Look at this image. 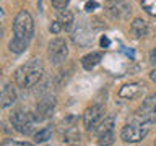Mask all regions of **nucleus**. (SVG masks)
<instances>
[{"mask_svg": "<svg viewBox=\"0 0 156 146\" xmlns=\"http://www.w3.org/2000/svg\"><path fill=\"white\" fill-rule=\"evenodd\" d=\"M34 36V21L29 12L21 10L13 19V37L8 42V50L12 54H23L31 44Z\"/></svg>", "mask_w": 156, "mask_h": 146, "instance_id": "f257e3e1", "label": "nucleus"}, {"mask_svg": "<svg viewBox=\"0 0 156 146\" xmlns=\"http://www.w3.org/2000/svg\"><path fill=\"white\" fill-rule=\"evenodd\" d=\"M44 76V63L41 58L33 57L29 58L26 63H23L21 67L16 68L15 71V83L18 88L23 89H29L34 88Z\"/></svg>", "mask_w": 156, "mask_h": 146, "instance_id": "f03ea898", "label": "nucleus"}, {"mask_svg": "<svg viewBox=\"0 0 156 146\" xmlns=\"http://www.w3.org/2000/svg\"><path fill=\"white\" fill-rule=\"evenodd\" d=\"M10 122H12V127L18 133H21L24 136L33 135L34 131V125H36V119H34L33 114L23 110V109H16L10 114Z\"/></svg>", "mask_w": 156, "mask_h": 146, "instance_id": "7ed1b4c3", "label": "nucleus"}, {"mask_svg": "<svg viewBox=\"0 0 156 146\" xmlns=\"http://www.w3.org/2000/svg\"><path fill=\"white\" fill-rule=\"evenodd\" d=\"M55 106H57V97L47 92L46 96L39 97V102L34 107V119L36 122H44V120H49L51 117L54 115V110H55Z\"/></svg>", "mask_w": 156, "mask_h": 146, "instance_id": "20e7f679", "label": "nucleus"}, {"mask_svg": "<svg viewBox=\"0 0 156 146\" xmlns=\"http://www.w3.org/2000/svg\"><path fill=\"white\" fill-rule=\"evenodd\" d=\"M136 122L145 125H153L156 122V92L146 96L136 110Z\"/></svg>", "mask_w": 156, "mask_h": 146, "instance_id": "39448f33", "label": "nucleus"}, {"mask_svg": "<svg viewBox=\"0 0 156 146\" xmlns=\"http://www.w3.org/2000/svg\"><path fill=\"white\" fill-rule=\"evenodd\" d=\"M148 135V125L141 123V122H133V123H127L120 130V140L124 143H140L145 136Z\"/></svg>", "mask_w": 156, "mask_h": 146, "instance_id": "423d86ee", "label": "nucleus"}, {"mask_svg": "<svg viewBox=\"0 0 156 146\" xmlns=\"http://www.w3.org/2000/svg\"><path fill=\"white\" fill-rule=\"evenodd\" d=\"M47 55H49V60L52 62V65H62L65 62V58L68 55V47H67V42L65 39L62 37H54L51 42H49V47H47Z\"/></svg>", "mask_w": 156, "mask_h": 146, "instance_id": "0eeeda50", "label": "nucleus"}, {"mask_svg": "<svg viewBox=\"0 0 156 146\" xmlns=\"http://www.w3.org/2000/svg\"><path fill=\"white\" fill-rule=\"evenodd\" d=\"M102 119H104V106L93 104L83 114V127L86 131H94L98 125L102 122Z\"/></svg>", "mask_w": 156, "mask_h": 146, "instance_id": "6e6552de", "label": "nucleus"}, {"mask_svg": "<svg viewBox=\"0 0 156 146\" xmlns=\"http://www.w3.org/2000/svg\"><path fill=\"white\" fill-rule=\"evenodd\" d=\"M106 10L112 18H120V19L129 18L132 13L129 0H106Z\"/></svg>", "mask_w": 156, "mask_h": 146, "instance_id": "1a4fd4ad", "label": "nucleus"}, {"mask_svg": "<svg viewBox=\"0 0 156 146\" xmlns=\"http://www.w3.org/2000/svg\"><path fill=\"white\" fill-rule=\"evenodd\" d=\"M18 99L16 89L13 85H7L5 88H2L0 91V109H7V107L13 106Z\"/></svg>", "mask_w": 156, "mask_h": 146, "instance_id": "9d476101", "label": "nucleus"}, {"mask_svg": "<svg viewBox=\"0 0 156 146\" xmlns=\"http://www.w3.org/2000/svg\"><path fill=\"white\" fill-rule=\"evenodd\" d=\"M141 85L140 83H129V85H124L119 89V97L122 99H135L136 96L141 92Z\"/></svg>", "mask_w": 156, "mask_h": 146, "instance_id": "9b49d317", "label": "nucleus"}, {"mask_svg": "<svg viewBox=\"0 0 156 146\" xmlns=\"http://www.w3.org/2000/svg\"><path fill=\"white\" fill-rule=\"evenodd\" d=\"M102 60V54L101 52H90V54H86L85 57H81V67L85 68V70H93L96 65H99Z\"/></svg>", "mask_w": 156, "mask_h": 146, "instance_id": "f8f14e48", "label": "nucleus"}, {"mask_svg": "<svg viewBox=\"0 0 156 146\" xmlns=\"http://www.w3.org/2000/svg\"><path fill=\"white\" fill-rule=\"evenodd\" d=\"M148 31V26H146V21L141 18H135L130 24V34L135 39H141Z\"/></svg>", "mask_w": 156, "mask_h": 146, "instance_id": "ddd939ff", "label": "nucleus"}, {"mask_svg": "<svg viewBox=\"0 0 156 146\" xmlns=\"http://www.w3.org/2000/svg\"><path fill=\"white\" fill-rule=\"evenodd\" d=\"M57 21L62 24V29H65V31H72L73 23H75V18H73V13L70 12V10L65 8V10H60Z\"/></svg>", "mask_w": 156, "mask_h": 146, "instance_id": "4468645a", "label": "nucleus"}, {"mask_svg": "<svg viewBox=\"0 0 156 146\" xmlns=\"http://www.w3.org/2000/svg\"><path fill=\"white\" fill-rule=\"evenodd\" d=\"M114 127H115V117L114 115H107L102 119V122L99 125H98V128L94 130L98 136L99 135H104V133H111V131H114Z\"/></svg>", "mask_w": 156, "mask_h": 146, "instance_id": "2eb2a0df", "label": "nucleus"}, {"mask_svg": "<svg viewBox=\"0 0 156 146\" xmlns=\"http://www.w3.org/2000/svg\"><path fill=\"white\" fill-rule=\"evenodd\" d=\"M51 138H52V127H51V125H49V127H44L42 130H39L37 133H34V136H33V140H34V143H36V144L47 143Z\"/></svg>", "mask_w": 156, "mask_h": 146, "instance_id": "dca6fc26", "label": "nucleus"}, {"mask_svg": "<svg viewBox=\"0 0 156 146\" xmlns=\"http://www.w3.org/2000/svg\"><path fill=\"white\" fill-rule=\"evenodd\" d=\"M62 133H63V143H78L80 141V131H78L76 125L63 130Z\"/></svg>", "mask_w": 156, "mask_h": 146, "instance_id": "f3484780", "label": "nucleus"}, {"mask_svg": "<svg viewBox=\"0 0 156 146\" xmlns=\"http://www.w3.org/2000/svg\"><path fill=\"white\" fill-rule=\"evenodd\" d=\"M141 7L150 16L156 18V0H141Z\"/></svg>", "mask_w": 156, "mask_h": 146, "instance_id": "a211bd4d", "label": "nucleus"}, {"mask_svg": "<svg viewBox=\"0 0 156 146\" xmlns=\"http://www.w3.org/2000/svg\"><path fill=\"white\" fill-rule=\"evenodd\" d=\"M115 140V133L111 131V133H104L98 136V144H112Z\"/></svg>", "mask_w": 156, "mask_h": 146, "instance_id": "6ab92c4d", "label": "nucleus"}, {"mask_svg": "<svg viewBox=\"0 0 156 146\" xmlns=\"http://www.w3.org/2000/svg\"><path fill=\"white\" fill-rule=\"evenodd\" d=\"M51 3H52V7L55 8V10H65L67 8V5L70 3V0H51Z\"/></svg>", "mask_w": 156, "mask_h": 146, "instance_id": "aec40b11", "label": "nucleus"}, {"mask_svg": "<svg viewBox=\"0 0 156 146\" xmlns=\"http://www.w3.org/2000/svg\"><path fill=\"white\" fill-rule=\"evenodd\" d=\"M3 146H29L26 141H15V140H3L2 141Z\"/></svg>", "mask_w": 156, "mask_h": 146, "instance_id": "412c9836", "label": "nucleus"}, {"mask_svg": "<svg viewBox=\"0 0 156 146\" xmlns=\"http://www.w3.org/2000/svg\"><path fill=\"white\" fill-rule=\"evenodd\" d=\"M99 7V3L98 2H94V0H88V2L85 3V10L88 13H91V12H94V10Z\"/></svg>", "mask_w": 156, "mask_h": 146, "instance_id": "4be33fe9", "label": "nucleus"}, {"mask_svg": "<svg viewBox=\"0 0 156 146\" xmlns=\"http://www.w3.org/2000/svg\"><path fill=\"white\" fill-rule=\"evenodd\" d=\"M49 31H51L52 34H58V33L62 31V24L58 23V21H54L51 26H49Z\"/></svg>", "mask_w": 156, "mask_h": 146, "instance_id": "5701e85b", "label": "nucleus"}, {"mask_svg": "<svg viewBox=\"0 0 156 146\" xmlns=\"http://www.w3.org/2000/svg\"><path fill=\"white\" fill-rule=\"evenodd\" d=\"M99 44H101V47H102V49H106V47H109V46H111V41H109V37H107V36H102V37H101V41H99Z\"/></svg>", "mask_w": 156, "mask_h": 146, "instance_id": "b1692460", "label": "nucleus"}, {"mask_svg": "<svg viewBox=\"0 0 156 146\" xmlns=\"http://www.w3.org/2000/svg\"><path fill=\"white\" fill-rule=\"evenodd\" d=\"M150 63L156 67V47H154L153 50H151V54H150Z\"/></svg>", "mask_w": 156, "mask_h": 146, "instance_id": "393cba45", "label": "nucleus"}, {"mask_svg": "<svg viewBox=\"0 0 156 146\" xmlns=\"http://www.w3.org/2000/svg\"><path fill=\"white\" fill-rule=\"evenodd\" d=\"M148 76H150V80L153 81V83H156V68H154V70H151V71H150V75H148Z\"/></svg>", "mask_w": 156, "mask_h": 146, "instance_id": "a878e982", "label": "nucleus"}, {"mask_svg": "<svg viewBox=\"0 0 156 146\" xmlns=\"http://www.w3.org/2000/svg\"><path fill=\"white\" fill-rule=\"evenodd\" d=\"M2 13H3V12H2V8H0V15H2Z\"/></svg>", "mask_w": 156, "mask_h": 146, "instance_id": "bb28decb", "label": "nucleus"}, {"mask_svg": "<svg viewBox=\"0 0 156 146\" xmlns=\"http://www.w3.org/2000/svg\"><path fill=\"white\" fill-rule=\"evenodd\" d=\"M39 5H41V0H39Z\"/></svg>", "mask_w": 156, "mask_h": 146, "instance_id": "cd10ccee", "label": "nucleus"}]
</instances>
